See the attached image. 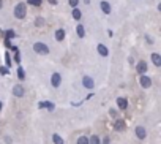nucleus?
I'll use <instances>...</instances> for the list:
<instances>
[{"instance_id": "a878e982", "label": "nucleus", "mask_w": 161, "mask_h": 144, "mask_svg": "<svg viewBox=\"0 0 161 144\" xmlns=\"http://www.w3.org/2000/svg\"><path fill=\"white\" fill-rule=\"evenodd\" d=\"M8 73H10V70H8V68H5V67L0 68V75H8Z\"/></svg>"}, {"instance_id": "9d476101", "label": "nucleus", "mask_w": 161, "mask_h": 144, "mask_svg": "<svg viewBox=\"0 0 161 144\" xmlns=\"http://www.w3.org/2000/svg\"><path fill=\"white\" fill-rule=\"evenodd\" d=\"M13 95L14 97H22V95H24V87H22V85H14V87H13Z\"/></svg>"}, {"instance_id": "4be33fe9", "label": "nucleus", "mask_w": 161, "mask_h": 144, "mask_svg": "<svg viewBox=\"0 0 161 144\" xmlns=\"http://www.w3.org/2000/svg\"><path fill=\"white\" fill-rule=\"evenodd\" d=\"M27 3H30V5H33V6H40L41 0H27Z\"/></svg>"}, {"instance_id": "6e6552de", "label": "nucleus", "mask_w": 161, "mask_h": 144, "mask_svg": "<svg viewBox=\"0 0 161 144\" xmlns=\"http://www.w3.org/2000/svg\"><path fill=\"white\" fill-rule=\"evenodd\" d=\"M147 68H148V65L145 64L144 60H141L139 64H137V67H136L137 73H141V75H145V71H147Z\"/></svg>"}, {"instance_id": "9b49d317", "label": "nucleus", "mask_w": 161, "mask_h": 144, "mask_svg": "<svg viewBox=\"0 0 161 144\" xmlns=\"http://www.w3.org/2000/svg\"><path fill=\"white\" fill-rule=\"evenodd\" d=\"M101 10H103L104 14H111V5H109V2H106V0H103V2L100 3Z\"/></svg>"}, {"instance_id": "6ab92c4d", "label": "nucleus", "mask_w": 161, "mask_h": 144, "mask_svg": "<svg viewBox=\"0 0 161 144\" xmlns=\"http://www.w3.org/2000/svg\"><path fill=\"white\" fill-rule=\"evenodd\" d=\"M89 144H101V141H100V138L95 135V136H92V138H89Z\"/></svg>"}, {"instance_id": "aec40b11", "label": "nucleus", "mask_w": 161, "mask_h": 144, "mask_svg": "<svg viewBox=\"0 0 161 144\" xmlns=\"http://www.w3.org/2000/svg\"><path fill=\"white\" fill-rule=\"evenodd\" d=\"M18 76H19V79H25V71L21 67L18 68Z\"/></svg>"}, {"instance_id": "cd10ccee", "label": "nucleus", "mask_w": 161, "mask_h": 144, "mask_svg": "<svg viewBox=\"0 0 161 144\" xmlns=\"http://www.w3.org/2000/svg\"><path fill=\"white\" fill-rule=\"evenodd\" d=\"M109 114H111L112 117H117V111L115 109H111V111H109Z\"/></svg>"}, {"instance_id": "f03ea898", "label": "nucleus", "mask_w": 161, "mask_h": 144, "mask_svg": "<svg viewBox=\"0 0 161 144\" xmlns=\"http://www.w3.org/2000/svg\"><path fill=\"white\" fill-rule=\"evenodd\" d=\"M33 51L37 54H41V56H46V54H49V46L44 44V43H35L33 44Z\"/></svg>"}, {"instance_id": "a211bd4d", "label": "nucleus", "mask_w": 161, "mask_h": 144, "mask_svg": "<svg viewBox=\"0 0 161 144\" xmlns=\"http://www.w3.org/2000/svg\"><path fill=\"white\" fill-rule=\"evenodd\" d=\"M81 18H82V13H81V10L74 8V10H73V19H76V21H79Z\"/></svg>"}, {"instance_id": "ddd939ff", "label": "nucleus", "mask_w": 161, "mask_h": 144, "mask_svg": "<svg viewBox=\"0 0 161 144\" xmlns=\"http://www.w3.org/2000/svg\"><path fill=\"white\" fill-rule=\"evenodd\" d=\"M152 62H153L155 67H161V56L158 52H153L152 54Z\"/></svg>"}, {"instance_id": "393cba45", "label": "nucleus", "mask_w": 161, "mask_h": 144, "mask_svg": "<svg viewBox=\"0 0 161 144\" xmlns=\"http://www.w3.org/2000/svg\"><path fill=\"white\" fill-rule=\"evenodd\" d=\"M14 35H16V33H14L13 30H8V32H6V40H10V38H14Z\"/></svg>"}, {"instance_id": "2f4dec72", "label": "nucleus", "mask_w": 161, "mask_h": 144, "mask_svg": "<svg viewBox=\"0 0 161 144\" xmlns=\"http://www.w3.org/2000/svg\"><path fill=\"white\" fill-rule=\"evenodd\" d=\"M2 6H3V2H2V0H0V10H2Z\"/></svg>"}, {"instance_id": "bb28decb", "label": "nucleus", "mask_w": 161, "mask_h": 144, "mask_svg": "<svg viewBox=\"0 0 161 144\" xmlns=\"http://www.w3.org/2000/svg\"><path fill=\"white\" fill-rule=\"evenodd\" d=\"M35 24H37V25H43V24H44V19H43V18H38L37 21H35Z\"/></svg>"}, {"instance_id": "f3484780", "label": "nucleus", "mask_w": 161, "mask_h": 144, "mask_svg": "<svg viewBox=\"0 0 161 144\" xmlns=\"http://www.w3.org/2000/svg\"><path fill=\"white\" fill-rule=\"evenodd\" d=\"M52 141H54V144H63V139H62V136L60 135H52Z\"/></svg>"}, {"instance_id": "2eb2a0df", "label": "nucleus", "mask_w": 161, "mask_h": 144, "mask_svg": "<svg viewBox=\"0 0 161 144\" xmlns=\"http://www.w3.org/2000/svg\"><path fill=\"white\" fill-rule=\"evenodd\" d=\"M76 33H77V37H79V38H84L85 37V27L82 24H79L76 27Z\"/></svg>"}, {"instance_id": "412c9836", "label": "nucleus", "mask_w": 161, "mask_h": 144, "mask_svg": "<svg viewBox=\"0 0 161 144\" xmlns=\"http://www.w3.org/2000/svg\"><path fill=\"white\" fill-rule=\"evenodd\" d=\"M77 144H89V138L87 136H81V138L77 139Z\"/></svg>"}, {"instance_id": "72a5a7b5", "label": "nucleus", "mask_w": 161, "mask_h": 144, "mask_svg": "<svg viewBox=\"0 0 161 144\" xmlns=\"http://www.w3.org/2000/svg\"><path fill=\"white\" fill-rule=\"evenodd\" d=\"M0 109H2V102H0Z\"/></svg>"}, {"instance_id": "b1692460", "label": "nucleus", "mask_w": 161, "mask_h": 144, "mask_svg": "<svg viewBox=\"0 0 161 144\" xmlns=\"http://www.w3.org/2000/svg\"><path fill=\"white\" fill-rule=\"evenodd\" d=\"M68 3H70V6H71V8H76L77 3H79V0H68Z\"/></svg>"}, {"instance_id": "7c9ffc66", "label": "nucleus", "mask_w": 161, "mask_h": 144, "mask_svg": "<svg viewBox=\"0 0 161 144\" xmlns=\"http://www.w3.org/2000/svg\"><path fill=\"white\" fill-rule=\"evenodd\" d=\"M103 144H109V138H104L103 139Z\"/></svg>"}, {"instance_id": "4468645a", "label": "nucleus", "mask_w": 161, "mask_h": 144, "mask_svg": "<svg viewBox=\"0 0 161 144\" xmlns=\"http://www.w3.org/2000/svg\"><path fill=\"white\" fill-rule=\"evenodd\" d=\"M65 35H66V33H65L63 29H58L57 32H56V40H57V41H63V40H65Z\"/></svg>"}, {"instance_id": "c85d7f7f", "label": "nucleus", "mask_w": 161, "mask_h": 144, "mask_svg": "<svg viewBox=\"0 0 161 144\" xmlns=\"http://www.w3.org/2000/svg\"><path fill=\"white\" fill-rule=\"evenodd\" d=\"M5 143H6V144H11L13 141H11V138H10V136H5Z\"/></svg>"}, {"instance_id": "473e14b6", "label": "nucleus", "mask_w": 161, "mask_h": 144, "mask_svg": "<svg viewBox=\"0 0 161 144\" xmlns=\"http://www.w3.org/2000/svg\"><path fill=\"white\" fill-rule=\"evenodd\" d=\"M84 3H90V0H84Z\"/></svg>"}, {"instance_id": "f8f14e48", "label": "nucleus", "mask_w": 161, "mask_h": 144, "mask_svg": "<svg viewBox=\"0 0 161 144\" xmlns=\"http://www.w3.org/2000/svg\"><path fill=\"white\" fill-rule=\"evenodd\" d=\"M96 51H98V54H100V56H103V57H106V56H108V54H109L108 48H106L104 44H101V43H100V44L96 46Z\"/></svg>"}, {"instance_id": "0eeeda50", "label": "nucleus", "mask_w": 161, "mask_h": 144, "mask_svg": "<svg viewBox=\"0 0 161 144\" xmlns=\"http://www.w3.org/2000/svg\"><path fill=\"white\" fill-rule=\"evenodd\" d=\"M134 133H136V136H137L139 139H144L145 136H147V131H145L144 127H136V128H134Z\"/></svg>"}, {"instance_id": "dca6fc26", "label": "nucleus", "mask_w": 161, "mask_h": 144, "mask_svg": "<svg viewBox=\"0 0 161 144\" xmlns=\"http://www.w3.org/2000/svg\"><path fill=\"white\" fill-rule=\"evenodd\" d=\"M40 108H48L49 111H52L54 109V104L51 102H40Z\"/></svg>"}, {"instance_id": "5701e85b", "label": "nucleus", "mask_w": 161, "mask_h": 144, "mask_svg": "<svg viewBox=\"0 0 161 144\" xmlns=\"http://www.w3.org/2000/svg\"><path fill=\"white\" fill-rule=\"evenodd\" d=\"M5 62H6V67L10 68V67H11V57H10V54H8V52L5 54Z\"/></svg>"}, {"instance_id": "f257e3e1", "label": "nucleus", "mask_w": 161, "mask_h": 144, "mask_svg": "<svg viewBox=\"0 0 161 144\" xmlns=\"http://www.w3.org/2000/svg\"><path fill=\"white\" fill-rule=\"evenodd\" d=\"M27 14V6L25 3H18L16 6H14V16L18 19H24Z\"/></svg>"}, {"instance_id": "7ed1b4c3", "label": "nucleus", "mask_w": 161, "mask_h": 144, "mask_svg": "<svg viewBox=\"0 0 161 144\" xmlns=\"http://www.w3.org/2000/svg\"><path fill=\"white\" fill-rule=\"evenodd\" d=\"M139 83H141V85H142L144 89H148V87L152 85V78H148L147 75H141Z\"/></svg>"}, {"instance_id": "20e7f679", "label": "nucleus", "mask_w": 161, "mask_h": 144, "mask_svg": "<svg viewBox=\"0 0 161 144\" xmlns=\"http://www.w3.org/2000/svg\"><path fill=\"white\" fill-rule=\"evenodd\" d=\"M62 83V76H60V73H54L52 76H51V84L54 85V87H58Z\"/></svg>"}, {"instance_id": "1a4fd4ad", "label": "nucleus", "mask_w": 161, "mask_h": 144, "mask_svg": "<svg viewBox=\"0 0 161 144\" xmlns=\"http://www.w3.org/2000/svg\"><path fill=\"white\" fill-rule=\"evenodd\" d=\"M114 128H115L117 131H123L125 130V120L123 119H117L115 124H114Z\"/></svg>"}, {"instance_id": "39448f33", "label": "nucleus", "mask_w": 161, "mask_h": 144, "mask_svg": "<svg viewBox=\"0 0 161 144\" xmlns=\"http://www.w3.org/2000/svg\"><path fill=\"white\" fill-rule=\"evenodd\" d=\"M82 84H84L85 89H93V87H95V83H93V79L90 76H84V78H82Z\"/></svg>"}, {"instance_id": "423d86ee", "label": "nucleus", "mask_w": 161, "mask_h": 144, "mask_svg": "<svg viewBox=\"0 0 161 144\" xmlns=\"http://www.w3.org/2000/svg\"><path fill=\"white\" fill-rule=\"evenodd\" d=\"M117 106H119V109H127L128 108V100L127 98H123V97H119L117 98Z\"/></svg>"}, {"instance_id": "c756f323", "label": "nucleus", "mask_w": 161, "mask_h": 144, "mask_svg": "<svg viewBox=\"0 0 161 144\" xmlns=\"http://www.w3.org/2000/svg\"><path fill=\"white\" fill-rule=\"evenodd\" d=\"M48 2L51 3V5H57V0H48Z\"/></svg>"}]
</instances>
